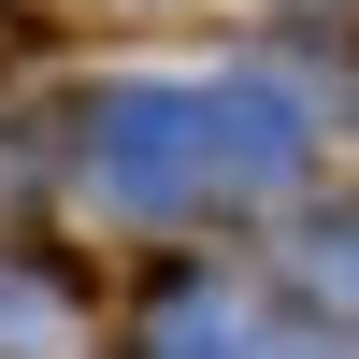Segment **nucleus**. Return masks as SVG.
Returning <instances> with one entry per match:
<instances>
[]
</instances>
